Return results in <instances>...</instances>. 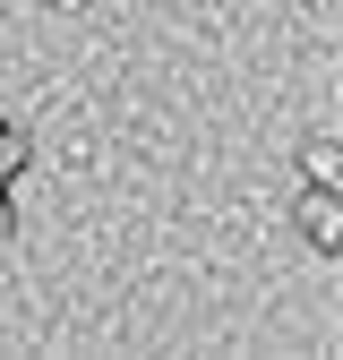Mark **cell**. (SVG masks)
<instances>
[{
    "label": "cell",
    "mask_w": 343,
    "mask_h": 360,
    "mask_svg": "<svg viewBox=\"0 0 343 360\" xmlns=\"http://www.w3.org/2000/svg\"><path fill=\"white\" fill-rule=\"evenodd\" d=\"M300 232H309L318 249H343V189H318V180H309V198H300Z\"/></svg>",
    "instance_id": "6da1fadb"
},
{
    "label": "cell",
    "mask_w": 343,
    "mask_h": 360,
    "mask_svg": "<svg viewBox=\"0 0 343 360\" xmlns=\"http://www.w3.org/2000/svg\"><path fill=\"white\" fill-rule=\"evenodd\" d=\"M300 172H309L318 189H343V155H335L326 138H318V146H300Z\"/></svg>",
    "instance_id": "7a4b0ae2"
},
{
    "label": "cell",
    "mask_w": 343,
    "mask_h": 360,
    "mask_svg": "<svg viewBox=\"0 0 343 360\" xmlns=\"http://www.w3.org/2000/svg\"><path fill=\"white\" fill-rule=\"evenodd\" d=\"M18 232V214H9V180H0V240H9Z\"/></svg>",
    "instance_id": "277c9868"
},
{
    "label": "cell",
    "mask_w": 343,
    "mask_h": 360,
    "mask_svg": "<svg viewBox=\"0 0 343 360\" xmlns=\"http://www.w3.org/2000/svg\"><path fill=\"white\" fill-rule=\"evenodd\" d=\"M18 163H26V129H9V120H0V180H9Z\"/></svg>",
    "instance_id": "3957f363"
}]
</instances>
